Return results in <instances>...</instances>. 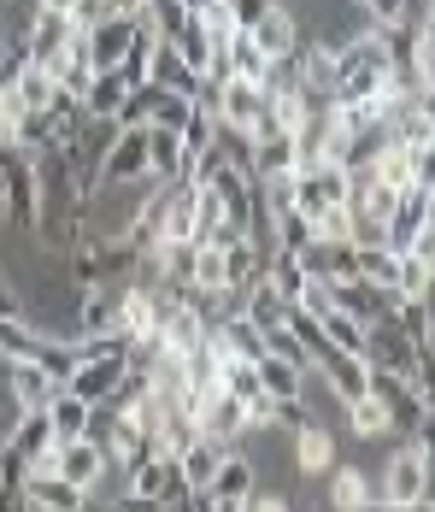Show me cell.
I'll list each match as a JSON object with an SVG mask.
<instances>
[{
  "instance_id": "obj_1",
  "label": "cell",
  "mask_w": 435,
  "mask_h": 512,
  "mask_svg": "<svg viewBox=\"0 0 435 512\" xmlns=\"http://www.w3.org/2000/svg\"><path fill=\"white\" fill-rule=\"evenodd\" d=\"M377 501L383 507H418V501H430V442H400L377 465Z\"/></svg>"
},
{
  "instance_id": "obj_2",
  "label": "cell",
  "mask_w": 435,
  "mask_h": 512,
  "mask_svg": "<svg viewBox=\"0 0 435 512\" xmlns=\"http://www.w3.org/2000/svg\"><path fill=\"white\" fill-rule=\"evenodd\" d=\"M336 206H347V171L341 165H300L294 171V212L312 224V218H324V212H336Z\"/></svg>"
},
{
  "instance_id": "obj_3",
  "label": "cell",
  "mask_w": 435,
  "mask_h": 512,
  "mask_svg": "<svg viewBox=\"0 0 435 512\" xmlns=\"http://www.w3.org/2000/svg\"><path fill=\"white\" fill-rule=\"evenodd\" d=\"M318 501L330 512H365V507H383L377 501V471L359 460H336V471L318 483Z\"/></svg>"
},
{
  "instance_id": "obj_4",
  "label": "cell",
  "mask_w": 435,
  "mask_h": 512,
  "mask_svg": "<svg viewBox=\"0 0 435 512\" xmlns=\"http://www.w3.org/2000/svg\"><path fill=\"white\" fill-rule=\"evenodd\" d=\"M341 460V430L330 424H306V430H294L289 436V465L294 477H306V483H324Z\"/></svg>"
},
{
  "instance_id": "obj_5",
  "label": "cell",
  "mask_w": 435,
  "mask_h": 512,
  "mask_svg": "<svg viewBox=\"0 0 435 512\" xmlns=\"http://www.w3.org/2000/svg\"><path fill=\"white\" fill-rule=\"evenodd\" d=\"M118 383H124V354H83L77 371H71L59 389H71V395L89 401V407H106V401L118 395Z\"/></svg>"
},
{
  "instance_id": "obj_6",
  "label": "cell",
  "mask_w": 435,
  "mask_h": 512,
  "mask_svg": "<svg viewBox=\"0 0 435 512\" xmlns=\"http://www.w3.org/2000/svg\"><path fill=\"white\" fill-rule=\"evenodd\" d=\"M130 501H189V489L177 477V460L159 454V448L130 460Z\"/></svg>"
},
{
  "instance_id": "obj_7",
  "label": "cell",
  "mask_w": 435,
  "mask_h": 512,
  "mask_svg": "<svg viewBox=\"0 0 435 512\" xmlns=\"http://www.w3.org/2000/svg\"><path fill=\"white\" fill-rule=\"evenodd\" d=\"M142 171H147V130H118L112 148L100 154L95 183H130V177H142ZM95 183H89V189H95Z\"/></svg>"
},
{
  "instance_id": "obj_8",
  "label": "cell",
  "mask_w": 435,
  "mask_h": 512,
  "mask_svg": "<svg viewBox=\"0 0 435 512\" xmlns=\"http://www.w3.org/2000/svg\"><path fill=\"white\" fill-rule=\"evenodd\" d=\"M312 377L324 383V395H330L336 407H347V401H359V395H365V359L336 354V348H330V354L312 365Z\"/></svg>"
},
{
  "instance_id": "obj_9",
  "label": "cell",
  "mask_w": 435,
  "mask_h": 512,
  "mask_svg": "<svg viewBox=\"0 0 435 512\" xmlns=\"http://www.w3.org/2000/svg\"><path fill=\"white\" fill-rule=\"evenodd\" d=\"M6 395H12L18 412H42L53 395H59V383H53L36 359H12V365H6Z\"/></svg>"
},
{
  "instance_id": "obj_10",
  "label": "cell",
  "mask_w": 435,
  "mask_h": 512,
  "mask_svg": "<svg viewBox=\"0 0 435 512\" xmlns=\"http://www.w3.org/2000/svg\"><path fill=\"white\" fill-rule=\"evenodd\" d=\"M71 36H77V30H71V18H65V12H42V18H36V30H30V42H24V59H30V65H42V71H53V65L65 59V48H71Z\"/></svg>"
},
{
  "instance_id": "obj_11",
  "label": "cell",
  "mask_w": 435,
  "mask_h": 512,
  "mask_svg": "<svg viewBox=\"0 0 435 512\" xmlns=\"http://www.w3.org/2000/svg\"><path fill=\"white\" fill-rule=\"evenodd\" d=\"M130 42H136V24H130V18H106V24H95V30L83 36V48H89V65H95V71H118L124 53H130Z\"/></svg>"
},
{
  "instance_id": "obj_12",
  "label": "cell",
  "mask_w": 435,
  "mask_h": 512,
  "mask_svg": "<svg viewBox=\"0 0 435 512\" xmlns=\"http://www.w3.org/2000/svg\"><path fill=\"white\" fill-rule=\"evenodd\" d=\"M100 448L95 442H89V436H77V442H59V448H53V477H65V483H71V489H83V495H89V483H95L100 477Z\"/></svg>"
},
{
  "instance_id": "obj_13",
  "label": "cell",
  "mask_w": 435,
  "mask_h": 512,
  "mask_svg": "<svg viewBox=\"0 0 435 512\" xmlns=\"http://www.w3.org/2000/svg\"><path fill=\"white\" fill-rule=\"evenodd\" d=\"M253 489H259V471H253V465H247L242 454H236V448H230V454H224V465L212 471V483H206V501L242 507V501L253 495Z\"/></svg>"
},
{
  "instance_id": "obj_14",
  "label": "cell",
  "mask_w": 435,
  "mask_h": 512,
  "mask_svg": "<svg viewBox=\"0 0 435 512\" xmlns=\"http://www.w3.org/2000/svg\"><path fill=\"white\" fill-rule=\"evenodd\" d=\"M247 36H253V48L265 53V59H283V53L300 48V24H294V12L283 6V0H277V6H271L253 30H247Z\"/></svg>"
},
{
  "instance_id": "obj_15",
  "label": "cell",
  "mask_w": 435,
  "mask_h": 512,
  "mask_svg": "<svg viewBox=\"0 0 435 512\" xmlns=\"http://www.w3.org/2000/svg\"><path fill=\"white\" fill-rule=\"evenodd\" d=\"M224 454H230L224 442H206V436L189 442V448L177 454V477H183V489H189V495H206V483H212V471L224 465Z\"/></svg>"
},
{
  "instance_id": "obj_16",
  "label": "cell",
  "mask_w": 435,
  "mask_h": 512,
  "mask_svg": "<svg viewBox=\"0 0 435 512\" xmlns=\"http://www.w3.org/2000/svg\"><path fill=\"white\" fill-rule=\"evenodd\" d=\"M259 112H265V95L253 89V83H218V124H236V130H253L259 124Z\"/></svg>"
},
{
  "instance_id": "obj_17",
  "label": "cell",
  "mask_w": 435,
  "mask_h": 512,
  "mask_svg": "<svg viewBox=\"0 0 435 512\" xmlns=\"http://www.w3.org/2000/svg\"><path fill=\"white\" fill-rule=\"evenodd\" d=\"M59 442H53V430H48V412H24L18 418V430H12V442H6V454L30 471V460H42V454H53Z\"/></svg>"
},
{
  "instance_id": "obj_18",
  "label": "cell",
  "mask_w": 435,
  "mask_h": 512,
  "mask_svg": "<svg viewBox=\"0 0 435 512\" xmlns=\"http://www.w3.org/2000/svg\"><path fill=\"white\" fill-rule=\"evenodd\" d=\"M183 136L177 130H147V177H159V183H183Z\"/></svg>"
},
{
  "instance_id": "obj_19",
  "label": "cell",
  "mask_w": 435,
  "mask_h": 512,
  "mask_svg": "<svg viewBox=\"0 0 435 512\" xmlns=\"http://www.w3.org/2000/svg\"><path fill=\"white\" fill-rule=\"evenodd\" d=\"M142 83H159L165 95H183V101H194V89H200V77H194V71H189V65H183V59H177L171 48H165V42L153 48V59H147V77H142Z\"/></svg>"
},
{
  "instance_id": "obj_20",
  "label": "cell",
  "mask_w": 435,
  "mask_h": 512,
  "mask_svg": "<svg viewBox=\"0 0 435 512\" xmlns=\"http://www.w3.org/2000/svg\"><path fill=\"white\" fill-rule=\"evenodd\" d=\"M341 436L347 442H377V436H394V424H388V412L371 395H359V401L341 407Z\"/></svg>"
},
{
  "instance_id": "obj_21",
  "label": "cell",
  "mask_w": 435,
  "mask_h": 512,
  "mask_svg": "<svg viewBox=\"0 0 435 512\" xmlns=\"http://www.w3.org/2000/svg\"><path fill=\"white\" fill-rule=\"evenodd\" d=\"M48 430H53V442H77V436H83V430H89V401H77V395H71V389H59V395H53L48 407Z\"/></svg>"
},
{
  "instance_id": "obj_22",
  "label": "cell",
  "mask_w": 435,
  "mask_h": 512,
  "mask_svg": "<svg viewBox=\"0 0 435 512\" xmlns=\"http://www.w3.org/2000/svg\"><path fill=\"white\" fill-rule=\"evenodd\" d=\"M253 371H259V389H265L271 401H300V395H306V371H294V365H283V359L259 354Z\"/></svg>"
},
{
  "instance_id": "obj_23",
  "label": "cell",
  "mask_w": 435,
  "mask_h": 512,
  "mask_svg": "<svg viewBox=\"0 0 435 512\" xmlns=\"http://www.w3.org/2000/svg\"><path fill=\"white\" fill-rule=\"evenodd\" d=\"M242 318L253 324V330H259V336H265V330H277V324L289 318V301H283V295H277V289L259 277V283L247 289V301H242Z\"/></svg>"
},
{
  "instance_id": "obj_24",
  "label": "cell",
  "mask_w": 435,
  "mask_h": 512,
  "mask_svg": "<svg viewBox=\"0 0 435 512\" xmlns=\"http://www.w3.org/2000/svg\"><path fill=\"white\" fill-rule=\"evenodd\" d=\"M430 277H435V259L394 254V301H430Z\"/></svg>"
},
{
  "instance_id": "obj_25",
  "label": "cell",
  "mask_w": 435,
  "mask_h": 512,
  "mask_svg": "<svg viewBox=\"0 0 435 512\" xmlns=\"http://www.w3.org/2000/svg\"><path fill=\"white\" fill-rule=\"evenodd\" d=\"M165 48L177 53V59H183V65H189L194 77H206V65H212V48H206V36H200V18H183V24H177V30H171V36H165Z\"/></svg>"
},
{
  "instance_id": "obj_26",
  "label": "cell",
  "mask_w": 435,
  "mask_h": 512,
  "mask_svg": "<svg viewBox=\"0 0 435 512\" xmlns=\"http://www.w3.org/2000/svg\"><path fill=\"white\" fill-rule=\"evenodd\" d=\"M253 142V177H283L294 171V136H247Z\"/></svg>"
},
{
  "instance_id": "obj_27",
  "label": "cell",
  "mask_w": 435,
  "mask_h": 512,
  "mask_svg": "<svg viewBox=\"0 0 435 512\" xmlns=\"http://www.w3.org/2000/svg\"><path fill=\"white\" fill-rule=\"evenodd\" d=\"M130 95V77L124 71H95V83H89V95H83V112L89 118H112L118 106Z\"/></svg>"
},
{
  "instance_id": "obj_28",
  "label": "cell",
  "mask_w": 435,
  "mask_h": 512,
  "mask_svg": "<svg viewBox=\"0 0 435 512\" xmlns=\"http://www.w3.org/2000/svg\"><path fill=\"white\" fill-rule=\"evenodd\" d=\"M259 271H265V254H259L247 236H236V242L224 248V283H230V289H253Z\"/></svg>"
},
{
  "instance_id": "obj_29",
  "label": "cell",
  "mask_w": 435,
  "mask_h": 512,
  "mask_svg": "<svg viewBox=\"0 0 435 512\" xmlns=\"http://www.w3.org/2000/svg\"><path fill=\"white\" fill-rule=\"evenodd\" d=\"M12 95H18L24 112H48V106H53V77L42 71V65H30V59H24V71L12 77Z\"/></svg>"
},
{
  "instance_id": "obj_30",
  "label": "cell",
  "mask_w": 435,
  "mask_h": 512,
  "mask_svg": "<svg viewBox=\"0 0 435 512\" xmlns=\"http://www.w3.org/2000/svg\"><path fill=\"white\" fill-rule=\"evenodd\" d=\"M324 342H330L336 354L365 359V324H359V318H347V312H330V318H324Z\"/></svg>"
},
{
  "instance_id": "obj_31",
  "label": "cell",
  "mask_w": 435,
  "mask_h": 512,
  "mask_svg": "<svg viewBox=\"0 0 435 512\" xmlns=\"http://www.w3.org/2000/svg\"><path fill=\"white\" fill-rule=\"evenodd\" d=\"M353 254H359V277H353V283L394 295V254H388V248H353Z\"/></svg>"
},
{
  "instance_id": "obj_32",
  "label": "cell",
  "mask_w": 435,
  "mask_h": 512,
  "mask_svg": "<svg viewBox=\"0 0 435 512\" xmlns=\"http://www.w3.org/2000/svg\"><path fill=\"white\" fill-rule=\"evenodd\" d=\"M259 342H265V354H271V359H283V365H294V371H312V359L300 354V342H294L283 324H277V330H265Z\"/></svg>"
},
{
  "instance_id": "obj_33",
  "label": "cell",
  "mask_w": 435,
  "mask_h": 512,
  "mask_svg": "<svg viewBox=\"0 0 435 512\" xmlns=\"http://www.w3.org/2000/svg\"><path fill=\"white\" fill-rule=\"evenodd\" d=\"M218 6H224V18H230L236 30H253V24H259L277 0H218Z\"/></svg>"
},
{
  "instance_id": "obj_34",
  "label": "cell",
  "mask_w": 435,
  "mask_h": 512,
  "mask_svg": "<svg viewBox=\"0 0 435 512\" xmlns=\"http://www.w3.org/2000/svg\"><path fill=\"white\" fill-rule=\"evenodd\" d=\"M236 512H294V507H289V495H283V489H253Z\"/></svg>"
},
{
  "instance_id": "obj_35",
  "label": "cell",
  "mask_w": 435,
  "mask_h": 512,
  "mask_svg": "<svg viewBox=\"0 0 435 512\" xmlns=\"http://www.w3.org/2000/svg\"><path fill=\"white\" fill-rule=\"evenodd\" d=\"M24 507V495H18V489H0V512H18Z\"/></svg>"
},
{
  "instance_id": "obj_36",
  "label": "cell",
  "mask_w": 435,
  "mask_h": 512,
  "mask_svg": "<svg viewBox=\"0 0 435 512\" xmlns=\"http://www.w3.org/2000/svg\"><path fill=\"white\" fill-rule=\"evenodd\" d=\"M6 365H12V359H0V383H6Z\"/></svg>"
},
{
  "instance_id": "obj_37",
  "label": "cell",
  "mask_w": 435,
  "mask_h": 512,
  "mask_svg": "<svg viewBox=\"0 0 435 512\" xmlns=\"http://www.w3.org/2000/svg\"><path fill=\"white\" fill-rule=\"evenodd\" d=\"M0 224H6V212H0Z\"/></svg>"
}]
</instances>
